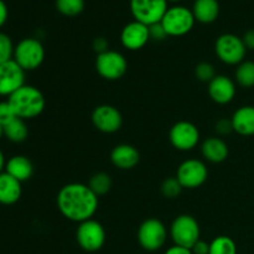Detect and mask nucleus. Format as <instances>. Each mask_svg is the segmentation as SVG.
I'll return each mask as SVG.
<instances>
[{"mask_svg": "<svg viewBox=\"0 0 254 254\" xmlns=\"http://www.w3.org/2000/svg\"><path fill=\"white\" fill-rule=\"evenodd\" d=\"M56 203L64 218L81 223L93 217L98 210L99 197L86 184L71 183L60 189Z\"/></svg>", "mask_w": 254, "mask_h": 254, "instance_id": "nucleus-1", "label": "nucleus"}, {"mask_svg": "<svg viewBox=\"0 0 254 254\" xmlns=\"http://www.w3.org/2000/svg\"><path fill=\"white\" fill-rule=\"evenodd\" d=\"M7 102L17 118H21L24 121L39 117L46 106L42 92L36 87L29 86V84H25L15 93H12L7 98Z\"/></svg>", "mask_w": 254, "mask_h": 254, "instance_id": "nucleus-2", "label": "nucleus"}, {"mask_svg": "<svg viewBox=\"0 0 254 254\" xmlns=\"http://www.w3.org/2000/svg\"><path fill=\"white\" fill-rule=\"evenodd\" d=\"M195 21L192 10L183 5H176L166 10L160 22L168 36L180 37L185 36L192 30Z\"/></svg>", "mask_w": 254, "mask_h": 254, "instance_id": "nucleus-3", "label": "nucleus"}, {"mask_svg": "<svg viewBox=\"0 0 254 254\" xmlns=\"http://www.w3.org/2000/svg\"><path fill=\"white\" fill-rule=\"evenodd\" d=\"M45 60L44 45L34 37L22 39L15 46L14 61L26 71H34L39 68Z\"/></svg>", "mask_w": 254, "mask_h": 254, "instance_id": "nucleus-4", "label": "nucleus"}, {"mask_svg": "<svg viewBox=\"0 0 254 254\" xmlns=\"http://www.w3.org/2000/svg\"><path fill=\"white\" fill-rule=\"evenodd\" d=\"M200 225L195 217L190 215H180L175 217L170 226V237L174 245L191 250L200 238Z\"/></svg>", "mask_w": 254, "mask_h": 254, "instance_id": "nucleus-5", "label": "nucleus"}, {"mask_svg": "<svg viewBox=\"0 0 254 254\" xmlns=\"http://www.w3.org/2000/svg\"><path fill=\"white\" fill-rule=\"evenodd\" d=\"M215 52L221 62L231 66L242 64L247 55L242 37L233 34H223L217 37L215 42Z\"/></svg>", "mask_w": 254, "mask_h": 254, "instance_id": "nucleus-6", "label": "nucleus"}, {"mask_svg": "<svg viewBox=\"0 0 254 254\" xmlns=\"http://www.w3.org/2000/svg\"><path fill=\"white\" fill-rule=\"evenodd\" d=\"M136 236H138L139 245L143 250L148 252H155L165 245L168 230L158 218H148L139 226Z\"/></svg>", "mask_w": 254, "mask_h": 254, "instance_id": "nucleus-7", "label": "nucleus"}, {"mask_svg": "<svg viewBox=\"0 0 254 254\" xmlns=\"http://www.w3.org/2000/svg\"><path fill=\"white\" fill-rule=\"evenodd\" d=\"M96 69L102 78L107 81L121 79L128 69V62L123 54L114 50H108L97 55Z\"/></svg>", "mask_w": 254, "mask_h": 254, "instance_id": "nucleus-8", "label": "nucleus"}, {"mask_svg": "<svg viewBox=\"0 0 254 254\" xmlns=\"http://www.w3.org/2000/svg\"><path fill=\"white\" fill-rule=\"evenodd\" d=\"M168 0H130V11L135 21L150 26L161 21L169 9Z\"/></svg>", "mask_w": 254, "mask_h": 254, "instance_id": "nucleus-9", "label": "nucleus"}, {"mask_svg": "<svg viewBox=\"0 0 254 254\" xmlns=\"http://www.w3.org/2000/svg\"><path fill=\"white\" fill-rule=\"evenodd\" d=\"M76 240L79 247L86 252H97L106 243V230L101 222L91 218L79 223Z\"/></svg>", "mask_w": 254, "mask_h": 254, "instance_id": "nucleus-10", "label": "nucleus"}, {"mask_svg": "<svg viewBox=\"0 0 254 254\" xmlns=\"http://www.w3.org/2000/svg\"><path fill=\"white\" fill-rule=\"evenodd\" d=\"M208 178V169L203 161L197 159H188L179 165L176 179L184 189L193 190L206 183Z\"/></svg>", "mask_w": 254, "mask_h": 254, "instance_id": "nucleus-11", "label": "nucleus"}, {"mask_svg": "<svg viewBox=\"0 0 254 254\" xmlns=\"http://www.w3.org/2000/svg\"><path fill=\"white\" fill-rule=\"evenodd\" d=\"M169 139L176 150L190 151L200 143V130L191 122L180 121L171 127Z\"/></svg>", "mask_w": 254, "mask_h": 254, "instance_id": "nucleus-12", "label": "nucleus"}, {"mask_svg": "<svg viewBox=\"0 0 254 254\" xmlns=\"http://www.w3.org/2000/svg\"><path fill=\"white\" fill-rule=\"evenodd\" d=\"M92 123L97 130L106 134H113L122 128L123 117L116 107L111 104H101L92 112Z\"/></svg>", "mask_w": 254, "mask_h": 254, "instance_id": "nucleus-13", "label": "nucleus"}, {"mask_svg": "<svg viewBox=\"0 0 254 254\" xmlns=\"http://www.w3.org/2000/svg\"><path fill=\"white\" fill-rule=\"evenodd\" d=\"M25 86V71L14 61L0 64V96L10 97Z\"/></svg>", "mask_w": 254, "mask_h": 254, "instance_id": "nucleus-14", "label": "nucleus"}, {"mask_svg": "<svg viewBox=\"0 0 254 254\" xmlns=\"http://www.w3.org/2000/svg\"><path fill=\"white\" fill-rule=\"evenodd\" d=\"M150 41L149 26L139 21H131L123 27L121 32V42L124 49L138 51Z\"/></svg>", "mask_w": 254, "mask_h": 254, "instance_id": "nucleus-15", "label": "nucleus"}, {"mask_svg": "<svg viewBox=\"0 0 254 254\" xmlns=\"http://www.w3.org/2000/svg\"><path fill=\"white\" fill-rule=\"evenodd\" d=\"M208 96L215 103L228 104L236 96V83L225 74H217L208 83Z\"/></svg>", "mask_w": 254, "mask_h": 254, "instance_id": "nucleus-16", "label": "nucleus"}, {"mask_svg": "<svg viewBox=\"0 0 254 254\" xmlns=\"http://www.w3.org/2000/svg\"><path fill=\"white\" fill-rule=\"evenodd\" d=\"M140 160V154L130 144H119L111 151V161L119 170H131Z\"/></svg>", "mask_w": 254, "mask_h": 254, "instance_id": "nucleus-17", "label": "nucleus"}, {"mask_svg": "<svg viewBox=\"0 0 254 254\" xmlns=\"http://www.w3.org/2000/svg\"><path fill=\"white\" fill-rule=\"evenodd\" d=\"M228 153L230 149L227 143L217 136H210L205 139L201 145V154L203 159L212 164L223 163L228 158Z\"/></svg>", "mask_w": 254, "mask_h": 254, "instance_id": "nucleus-18", "label": "nucleus"}, {"mask_svg": "<svg viewBox=\"0 0 254 254\" xmlns=\"http://www.w3.org/2000/svg\"><path fill=\"white\" fill-rule=\"evenodd\" d=\"M22 193L21 183L12 178L7 173L0 174V203L1 205H14L20 200Z\"/></svg>", "mask_w": 254, "mask_h": 254, "instance_id": "nucleus-19", "label": "nucleus"}, {"mask_svg": "<svg viewBox=\"0 0 254 254\" xmlns=\"http://www.w3.org/2000/svg\"><path fill=\"white\" fill-rule=\"evenodd\" d=\"M233 131L243 136L254 135V107L243 106L233 113L232 118Z\"/></svg>", "mask_w": 254, "mask_h": 254, "instance_id": "nucleus-20", "label": "nucleus"}, {"mask_svg": "<svg viewBox=\"0 0 254 254\" xmlns=\"http://www.w3.org/2000/svg\"><path fill=\"white\" fill-rule=\"evenodd\" d=\"M5 173L11 175L20 183H24V181L31 179V176L34 175V165H32L31 160L26 156L15 155L6 161Z\"/></svg>", "mask_w": 254, "mask_h": 254, "instance_id": "nucleus-21", "label": "nucleus"}, {"mask_svg": "<svg viewBox=\"0 0 254 254\" xmlns=\"http://www.w3.org/2000/svg\"><path fill=\"white\" fill-rule=\"evenodd\" d=\"M191 10L196 21L211 24L216 21L220 15V4L217 0H195Z\"/></svg>", "mask_w": 254, "mask_h": 254, "instance_id": "nucleus-22", "label": "nucleus"}, {"mask_svg": "<svg viewBox=\"0 0 254 254\" xmlns=\"http://www.w3.org/2000/svg\"><path fill=\"white\" fill-rule=\"evenodd\" d=\"M4 135L12 143H22L29 136V128L24 119L15 118L4 127Z\"/></svg>", "mask_w": 254, "mask_h": 254, "instance_id": "nucleus-23", "label": "nucleus"}, {"mask_svg": "<svg viewBox=\"0 0 254 254\" xmlns=\"http://www.w3.org/2000/svg\"><path fill=\"white\" fill-rule=\"evenodd\" d=\"M235 78L238 86L243 87V88L254 87V62L245 60L242 64H238Z\"/></svg>", "mask_w": 254, "mask_h": 254, "instance_id": "nucleus-24", "label": "nucleus"}, {"mask_svg": "<svg viewBox=\"0 0 254 254\" xmlns=\"http://www.w3.org/2000/svg\"><path fill=\"white\" fill-rule=\"evenodd\" d=\"M208 254H237V246L228 236H218L210 242Z\"/></svg>", "mask_w": 254, "mask_h": 254, "instance_id": "nucleus-25", "label": "nucleus"}, {"mask_svg": "<svg viewBox=\"0 0 254 254\" xmlns=\"http://www.w3.org/2000/svg\"><path fill=\"white\" fill-rule=\"evenodd\" d=\"M112 185V179L111 176L108 175L107 173H97L89 179L88 186L97 196H103L106 193H108L111 191Z\"/></svg>", "mask_w": 254, "mask_h": 254, "instance_id": "nucleus-26", "label": "nucleus"}, {"mask_svg": "<svg viewBox=\"0 0 254 254\" xmlns=\"http://www.w3.org/2000/svg\"><path fill=\"white\" fill-rule=\"evenodd\" d=\"M56 9L64 16L73 17L81 14L84 9V0H56Z\"/></svg>", "mask_w": 254, "mask_h": 254, "instance_id": "nucleus-27", "label": "nucleus"}, {"mask_svg": "<svg viewBox=\"0 0 254 254\" xmlns=\"http://www.w3.org/2000/svg\"><path fill=\"white\" fill-rule=\"evenodd\" d=\"M161 193H163L164 197L166 198H176L180 196V193L183 192L184 188L181 186V184L179 183V180L175 178H168L164 180V183L161 184Z\"/></svg>", "mask_w": 254, "mask_h": 254, "instance_id": "nucleus-28", "label": "nucleus"}, {"mask_svg": "<svg viewBox=\"0 0 254 254\" xmlns=\"http://www.w3.org/2000/svg\"><path fill=\"white\" fill-rule=\"evenodd\" d=\"M14 50L11 39L4 32H0V64L14 60Z\"/></svg>", "mask_w": 254, "mask_h": 254, "instance_id": "nucleus-29", "label": "nucleus"}, {"mask_svg": "<svg viewBox=\"0 0 254 254\" xmlns=\"http://www.w3.org/2000/svg\"><path fill=\"white\" fill-rule=\"evenodd\" d=\"M216 74L215 66L210 62H200V64H196L195 67V77L201 82H205V83H210L215 77Z\"/></svg>", "mask_w": 254, "mask_h": 254, "instance_id": "nucleus-30", "label": "nucleus"}, {"mask_svg": "<svg viewBox=\"0 0 254 254\" xmlns=\"http://www.w3.org/2000/svg\"><path fill=\"white\" fill-rule=\"evenodd\" d=\"M15 118H17V117L14 113V111H12L9 102H0V124L2 126V128L6 124H9L10 122L14 121Z\"/></svg>", "mask_w": 254, "mask_h": 254, "instance_id": "nucleus-31", "label": "nucleus"}, {"mask_svg": "<svg viewBox=\"0 0 254 254\" xmlns=\"http://www.w3.org/2000/svg\"><path fill=\"white\" fill-rule=\"evenodd\" d=\"M149 34H150V40H155V41H163L166 37H169L161 22L150 25L149 26Z\"/></svg>", "mask_w": 254, "mask_h": 254, "instance_id": "nucleus-32", "label": "nucleus"}, {"mask_svg": "<svg viewBox=\"0 0 254 254\" xmlns=\"http://www.w3.org/2000/svg\"><path fill=\"white\" fill-rule=\"evenodd\" d=\"M215 129L216 131H217V134H220V135H227V134H230L231 131H233L232 121L227 118L220 119V121L216 123Z\"/></svg>", "mask_w": 254, "mask_h": 254, "instance_id": "nucleus-33", "label": "nucleus"}, {"mask_svg": "<svg viewBox=\"0 0 254 254\" xmlns=\"http://www.w3.org/2000/svg\"><path fill=\"white\" fill-rule=\"evenodd\" d=\"M192 254H208L210 253V243L202 240H198L191 248Z\"/></svg>", "mask_w": 254, "mask_h": 254, "instance_id": "nucleus-34", "label": "nucleus"}, {"mask_svg": "<svg viewBox=\"0 0 254 254\" xmlns=\"http://www.w3.org/2000/svg\"><path fill=\"white\" fill-rule=\"evenodd\" d=\"M93 49L97 52V55L103 54V52L108 51L109 50V44L104 37H97L93 41Z\"/></svg>", "mask_w": 254, "mask_h": 254, "instance_id": "nucleus-35", "label": "nucleus"}, {"mask_svg": "<svg viewBox=\"0 0 254 254\" xmlns=\"http://www.w3.org/2000/svg\"><path fill=\"white\" fill-rule=\"evenodd\" d=\"M245 46L247 50H254V29L248 30L242 37Z\"/></svg>", "mask_w": 254, "mask_h": 254, "instance_id": "nucleus-36", "label": "nucleus"}, {"mask_svg": "<svg viewBox=\"0 0 254 254\" xmlns=\"http://www.w3.org/2000/svg\"><path fill=\"white\" fill-rule=\"evenodd\" d=\"M164 254H192V252H191V250H189V248L174 245L171 246L170 248H168Z\"/></svg>", "mask_w": 254, "mask_h": 254, "instance_id": "nucleus-37", "label": "nucleus"}, {"mask_svg": "<svg viewBox=\"0 0 254 254\" xmlns=\"http://www.w3.org/2000/svg\"><path fill=\"white\" fill-rule=\"evenodd\" d=\"M7 16H9V10H7L6 4H5L4 0H0V27L4 26Z\"/></svg>", "mask_w": 254, "mask_h": 254, "instance_id": "nucleus-38", "label": "nucleus"}, {"mask_svg": "<svg viewBox=\"0 0 254 254\" xmlns=\"http://www.w3.org/2000/svg\"><path fill=\"white\" fill-rule=\"evenodd\" d=\"M5 165H6V161H5V156H4V153L1 151V149H0V174L4 173V168Z\"/></svg>", "mask_w": 254, "mask_h": 254, "instance_id": "nucleus-39", "label": "nucleus"}, {"mask_svg": "<svg viewBox=\"0 0 254 254\" xmlns=\"http://www.w3.org/2000/svg\"><path fill=\"white\" fill-rule=\"evenodd\" d=\"M2 135H4V128H2V126L0 124V139H1Z\"/></svg>", "mask_w": 254, "mask_h": 254, "instance_id": "nucleus-40", "label": "nucleus"}, {"mask_svg": "<svg viewBox=\"0 0 254 254\" xmlns=\"http://www.w3.org/2000/svg\"><path fill=\"white\" fill-rule=\"evenodd\" d=\"M168 1H180V0H168Z\"/></svg>", "mask_w": 254, "mask_h": 254, "instance_id": "nucleus-41", "label": "nucleus"}]
</instances>
